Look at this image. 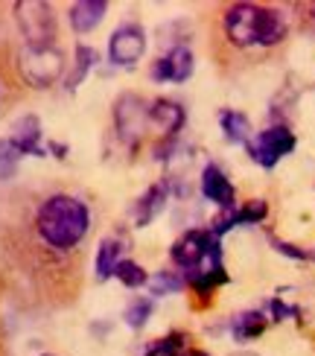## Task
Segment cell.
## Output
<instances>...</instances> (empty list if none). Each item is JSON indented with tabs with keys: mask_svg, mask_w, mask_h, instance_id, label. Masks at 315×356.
Listing matches in <instances>:
<instances>
[{
	"mask_svg": "<svg viewBox=\"0 0 315 356\" xmlns=\"http://www.w3.org/2000/svg\"><path fill=\"white\" fill-rule=\"evenodd\" d=\"M38 234L41 240L53 248H73L85 240L88 228H91V211L88 204L67 193H56L38 211Z\"/></svg>",
	"mask_w": 315,
	"mask_h": 356,
	"instance_id": "cell-1",
	"label": "cell"
},
{
	"mask_svg": "<svg viewBox=\"0 0 315 356\" xmlns=\"http://www.w3.org/2000/svg\"><path fill=\"white\" fill-rule=\"evenodd\" d=\"M225 33L236 47H272L286 38V18L277 9H266L257 3H234L225 9Z\"/></svg>",
	"mask_w": 315,
	"mask_h": 356,
	"instance_id": "cell-2",
	"label": "cell"
},
{
	"mask_svg": "<svg viewBox=\"0 0 315 356\" xmlns=\"http://www.w3.org/2000/svg\"><path fill=\"white\" fill-rule=\"evenodd\" d=\"M15 21L26 38V47L47 50L56 38V15L44 0H21L15 3Z\"/></svg>",
	"mask_w": 315,
	"mask_h": 356,
	"instance_id": "cell-3",
	"label": "cell"
},
{
	"mask_svg": "<svg viewBox=\"0 0 315 356\" xmlns=\"http://www.w3.org/2000/svg\"><path fill=\"white\" fill-rule=\"evenodd\" d=\"M295 143L298 140H295V135L286 126H268L266 131L254 135L245 143V149H248L254 164H260L263 170H272V167H277V161L283 155H289L295 149Z\"/></svg>",
	"mask_w": 315,
	"mask_h": 356,
	"instance_id": "cell-4",
	"label": "cell"
},
{
	"mask_svg": "<svg viewBox=\"0 0 315 356\" xmlns=\"http://www.w3.org/2000/svg\"><path fill=\"white\" fill-rule=\"evenodd\" d=\"M65 70V56L56 47L47 50H33L26 47L21 53V76L33 88H50Z\"/></svg>",
	"mask_w": 315,
	"mask_h": 356,
	"instance_id": "cell-5",
	"label": "cell"
},
{
	"mask_svg": "<svg viewBox=\"0 0 315 356\" xmlns=\"http://www.w3.org/2000/svg\"><path fill=\"white\" fill-rule=\"evenodd\" d=\"M114 123L126 143H138L149 126V102L138 94H123L114 102Z\"/></svg>",
	"mask_w": 315,
	"mask_h": 356,
	"instance_id": "cell-6",
	"label": "cell"
},
{
	"mask_svg": "<svg viewBox=\"0 0 315 356\" xmlns=\"http://www.w3.org/2000/svg\"><path fill=\"white\" fill-rule=\"evenodd\" d=\"M146 53V33L138 24H123L114 29V35L108 41V58L120 67H129L134 62H140V56Z\"/></svg>",
	"mask_w": 315,
	"mask_h": 356,
	"instance_id": "cell-7",
	"label": "cell"
},
{
	"mask_svg": "<svg viewBox=\"0 0 315 356\" xmlns=\"http://www.w3.org/2000/svg\"><path fill=\"white\" fill-rule=\"evenodd\" d=\"M210 243H213L210 231H187L181 240H175L170 254H172V260L178 266H181V269H196V266L207 257Z\"/></svg>",
	"mask_w": 315,
	"mask_h": 356,
	"instance_id": "cell-8",
	"label": "cell"
},
{
	"mask_svg": "<svg viewBox=\"0 0 315 356\" xmlns=\"http://www.w3.org/2000/svg\"><path fill=\"white\" fill-rule=\"evenodd\" d=\"M38 140H41V120H38L35 114H24V117H18V120L12 123L9 143L21 155H44Z\"/></svg>",
	"mask_w": 315,
	"mask_h": 356,
	"instance_id": "cell-9",
	"label": "cell"
},
{
	"mask_svg": "<svg viewBox=\"0 0 315 356\" xmlns=\"http://www.w3.org/2000/svg\"><path fill=\"white\" fill-rule=\"evenodd\" d=\"M184 120H187V114L178 102H172V99L149 102V123H152L155 129H161L167 138H175L178 131L184 129Z\"/></svg>",
	"mask_w": 315,
	"mask_h": 356,
	"instance_id": "cell-10",
	"label": "cell"
},
{
	"mask_svg": "<svg viewBox=\"0 0 315 356\" xmlns=\"http://www.w3.org/2000/svg\"><path fill=\"white\" fill-rule=\"evenodd\" d=\"M202 196L219 207H234V184L216 164H207L202 170Z\"/></svg>",
	"mask_w": 315,
	"mask_h": 356,
	"instance_id": "cell-11",
	"label": "cell"
},
{
	"mask_svg": "<svg viewBox=\"0 0 315 356\" xmlns=\"http://www.w3.org/2000/svg\"><path fill=\"white\" fill-rule=\"evenodd\" d=\"M105 12H108V3H105V0H79V3L70 6V26L76 29L79 35H85L102 24Z\"/></svg>",
	"mask_w": 315,
	"mask_h": 356,
	"instance_id": "cell-12",
	"label": "cell"
},
{
	"mask_svg": "<svg viewBox=\"0 0 315 356\" xmlns=\"http://www.w3.org/2000/svg\"><path fill=\"white\" fill-rule=\"evenodd\" d=\"M219 126H222V138L228 143H248L251 140V120L243 111L225 108L219 114Z\"/></svg>",
	"mask_w": 315,
	"mask_h": 356,
	"instance_id": "cell-13",
	"label": "cell"
},
{
	"mask_svg": "<svg viewBox=\"0 0 315 356\" xmlns=\"http://www.w3.org/2000/svg\"><path fill=\"white\" fill-rule=\"evenodd\" d=\"M163 204H167V187H163V184L149 187L143 193V199L138 202V207H134V222H138V228L149 225V222H152L163 211Z\"/></svg>",
	"mask_w": 315,
	"mask_h": 356,
	"instance_id": "cell-14",
	"label": "cell"
},
{
	"mask_svg": "<svg viewBox=\"0 0 315 356\" xmlns=\"http://www.w3.org/2000/svg\"><path fill=\"white\" fill-rule=\"evenodd\" d=\"M266 324H268V318H266L263 313H257V309H251V313H239V316L234 318L231 330H234V339H236V342H239V345H245V342L257 339V336L266 330Z\"/></svg>",
	"mask_w": 315,
	"mask_h": 356,
	"instance_id": "cell-15",
	"label": "cell"
},
{
	"mask_svg": "<svg viewBox=\"0 0 315 356\" xmlns=\"http://www.w3.org/2000/svg\"><path fill=\"white\" fill-rule=\"evenodd\" d=\"M120 251H123V245H120L117 236H105L99 243V251H97V277L99 280L114 277L117 263H120Z\"/></svg>",
	"mask_w": 315,
	"mask_h": 356,
	"instance_id": "cell-16",
	"label": "cell"
},
{
	"mask_svg": "<svg viewBox=\"0 0 315 356\" xmlns=\"http://www.w3.org/2000/svg\"><path fill=\"white\" fill-rule=\"evenodd\" d=\"M97 65V50L88 47V44H79L76 47V65H73V73L67 76V91H76L82 85V79L91 73V67Z\"/></svg>",
	"mask_w": 315,
	"mask_h": 356,
	"instance_id": "cell-17",
	"label": "cell"
},
{
	"mask_svg": "<svg viewBox=\"0 0 315 356\" xmlns=\"http://www.w3.org/2000/svg\"><path fill=\"white\" fill-rule=\"evenodd\" d=\"M167 65H170V82H187L193 76V53L187 47H175L170 56H167Z\"/></svg>",
	"mask_w": 315,
	"mask_h": 356,
	"instance_id": "cell-18",
	"label": "cell"
},
{
	"mask_svg": "<svg viewBox=\"0 0 315 356\" xmlns=\"http://www.w3.org/2000/svg\"><path fill=\"white\" fill-rule=\"evenodd\" d=\"M184 286H187V280H184V275H178V272H158L152 280H149V292H152L155 298L175 295V292H181Z\"/></svg>",
	"mask_w": 315,
	"mask_h": 356,
	"instance_id": "cell-19",
	"label": "cell"
},
{
	"mask_svg": "<svg viewBox=\"0 0 315 356\" xmlns=\"http://www.w3.org/2000/svg\"><path fill=\"white\" fill-rule=\"evenodd\" d=\"M114 277H117L123 286H129V289H140V286L149 284V275L143 272V266L134 263V260H120Z\"/></svg>",
	"mask_w": 315,
	"mask_h": 356,
	"instance_id": "cell-20",
	"label": "cell"
},
{
	"mask_svg": "<svg viewBox=\"0 0 315 356\" xmlns=\"http://www.w3.org/2000/svg\"><path fill=\"white\" fill-rule=\"evenodd\" d=\"M149 318H152V298H134V301L126 307V313H123V321L129 324L131 330L146 327Z\"/></svg>",
	"mask_w": 315,
	"mask_h": 356,
	"instance_id": "cell-21",
	"label": "cell"
},
{
	"mask_svg": "<svg viewBox=\"0 0 315 356\" xmlns=\"http://www.w3.org/2000/svg\"><path fill=\"white\" fill-rule=\"evenodd\" d=\"M266 216H268V204L263 199H251L248 204L239 207V211H234L236 225H257V222H263Z\"/></svg>",
	"mask_w": 315,
	"mask_h": 356,
	"instance_id": "cell-22",
	"label": "cell"
},
{
	"mask_svg": "<svg viewBox=\"0 0 315 356\" xmlns=\"http://www.w3.org/2000/svg\"><path fill=\"white\" fill-rule=\"evenodd\" d=\"M18 161H21V152L15 149L9 140H0V181H6V178L15 175V170H18Z\"/></svg>",
	"mask_w": 315,
	"mask_h": 356,
	"instance_id": "cell-23",
	"label": "cell"
},
{
	"mask_svg": "<svg viewBox=\"0 0 315 356\" xmlns=\"http://www.w3.org/2000/svg\"><path fill=\"white\" fill-rule=\"evenodd\" d=\"M268 243H272V245H275V251H280L283 257H292V260H309V263H315V251H309V248L292 245V243H283V240H277V236H268Z\"/></svg>",
	"mask_w": 315,
	"mask_h": 356,
	"instance_id": "cell-24",
	"label": "cell"
},
{
	"mask_svg": "<svg viewBox=\"0 0 315 356\" xmlns=\"http://www.w3.org/2000/svg\"><path fill=\"white\" fill-rule=\"evenodd\" d=\"M268 309H272V318L275 321H283V318H295L298 316V307H286L280 298H275L272 304H268Z\"/></svg>",
	"mask_w": 315,
	"mask_h": 356,
	"instance_id": "cell-25",
	"label": "cell"
},
{
	"mask_svg": "<svg viewBox=\"0 0 315 356\" xmlns=\"http://www.w3.org/2000/svg\"><path fill=\"white\" fill-rule=\"evenodd\" d=\"M152 79H155V82H170V65H167V56L158 58V62L152 65Z\"/></svg>",
	"mask_w": 315,
	"mask_h": 356,
	"instance_id": "cell-26",
	"label": "cell"
},
{
	"mask_svg": "<svg viewBox=\"0 0 315 356\" xmlns=\"http://www.w3.org/2000/svg\"><path fill=\"white\" fill-rule=\"evenodd\" d=\"M50 152H56V158H65L67 146H62V143H50Z\"/></svg>",
	"mask_w": 315,
	"mask_h": 356,
	"instance_id": "cell-27",
	"label": "cell"
},
{
	"mask_svg": "<svg viewBox=\"0 0 315 356\" xmlns=\"http://www.w3.org/2000/svg\"><path fill=\"white\" fill-rule=\"evenodd\" d=\"M178 356H210V353H204V350H187V353H178Z\"/></svg>",
	"mask_w": 315,
	"mask_h": 356,
	"instance_id": "cell-28",
	"label": "cell"
},
{
	"mask_svg": "<svg viewBox=\"0 0 315 356\" xmlns=\"http://www.w3.org/2000/svg\"><path fill=\"white\" fill-rule=\"evenodd\" d=\"M309 12H312V21H315V3H312V6H309Z\"/></svg>",
	"mask_w": 315,
	"mask_h": 356,
	"instance_id": "cell-29",
	"label": "cell"
},
{
	"mask_svg": "<svg viewBox=\"0 0 315 356\" xmlns=\"http://www.w3.org/2000/svg\"><path fill=\"white\" fill-rule=\"evenodd\" d=\"M236 356H257V353H236Z\"/></svg>",
	"mask_w": 315,
	"mask_h": 356,
	"instance_id": "cell-30",
	"label": "cell"
}]
</instances>
